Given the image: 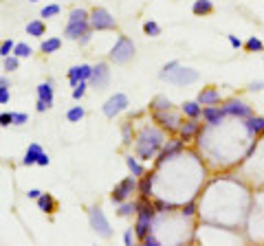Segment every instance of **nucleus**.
<instances>
[{
    "label": "nucleus",
    "mask_w": 264,
    "mask_h": 246,
    "mask_svg": "<svg viewBox=\"0 0 264 246\" xmlns=\"http://www.w3.org/2000/svg\"><path fill=\"white\" fill-rule=\"evenodd\" d=\"M165 143V130L154 125H145L134 138V154L139 161H152Z\"/></svg>",
    "instance_id": "1"
},
{
    "label": "nucleus",
    "mask_w": 264,
    "mask_h": 246,
    "mask_svg": "<svg viewBox=\"0 0 264 246\" xmlns=\"http://www.w3.org/2000/svg\"><path fill=\"white\" fill-rule=\"evenodd\" d=\"M132 58H134V42H132L130 38H126V35H119L115 46L110 49L108 60L113 62V64H128Z\"/></svg>",
    "instance_id": "2"
},
{
    "label": "nucleus",
    "mask_w": 264,
    "mask_h": 246,
    "mask_svg": "<svg viewBox=\"0 0 264 246\" xmlns=\"http://www.w3.org/2000/svg\"><path fill=\"white\" fill-rule=\"evenodd\" d=\"M88 222H90V229H93L99 238H104V240L113 238V227H110V222H108V218H106L104 209L97 207V204L88 209Z\"/></svg>",
    "instance_id": "3"
},
{
    "label": "nucleus",
    "mask_w": 264,
    "mask_h": 246,
    "mask_svg": "<svg viewBox=\"0 0 264 246\" xmlns=\"http://www.w3.org/2000/svg\"><path fill=\"white\" fill-rule=\"evenodd\" d=\"M163 79L167 84H174V86H192L196 84L198 79H200V75H198L196 68H190V66H176L174 70H170Z\"/></svg>",
    "instance_id": "4"
},
{
    "label": "nucleus",
    "mask_w": 264,
    "mask_h": 246,
    "mask_svg": "<svg viewBox=\"0 0 264 246\" xmlns=\"http://www.w3.org/2000/svg\"><path fill=\"white\" fill-rule=\"evenodd\" d=\"M152 119H154L156 125H159L161 130H165L167 134H174V132H179L181 117L174 112V108H172V110H154V112H152Z\"/></svg>",
    "instance_id": "5"
},
{
    "label": "nucleus",
    "mask_w": 264,
    "mask_h": 246,
    "mask_svg": "<svg viewBox=\"0 0 264 246\" xmlns=\"http://www.w3.org/2000/svg\"><path fill=\"white\" fill-rule=\"evenodd\" d=\"M90 29L93 31H113L117 29V20L110 15L108 9L104 7H95L93 11H90Z\"/></svg>",
    "instance_id": "6"
},
{
    "label": "nucleus",
    "mask_w": 264,
    "mask_h": 246,
    "mask_svg": "<svg viewBox=\"0 0 264 246\" xmlns=\"http://www.w3.org/2000/svg\"><path fill=\"white\" fill-rule=\"evenodd\" d=\"M136 184H139V178L136 176H126L124 181H121L117 187L113 189V193H110V200H113L115 204H121V202H126L130 196H132V191H136Z\"/></svg>",
    "instance_id": "7"
},
{
    "label": "nucleus",
    "mask_w": 264,
    "mask_h": 246,
    "mask_svg": "<svg viewBox=\"0 0 264 246\" xmlns=\"http://www.w3.org/2000/svg\"><path fill=\"white\" fill-rule=\"evenodd\" d=\"M183 147H185V141H183V138L163 143V147H161L159 154L154 156V165L161 167L165 161H172V158H176V156H183Z\"/></svg>",
    "instance_id": "8"
},
{
    "label": "nucleus",
    "mask_w": 264,
    "mask_h": 246,
    "mask_svg": "<svg viewBox=\"0 0 264 246\" xmlns=\"http://www.w3.org/2000/svg\"><path fill=\"white\" fill-rule=\"evenodd\" d=\"M128 106H130L128 95H126V92H115V95L108 97V101L101 106V110H104V115L108 117V119H115V117L119 115V112H124Z\"/></svg>",
    "instance_id": "9"
},
{
    "label": "nucleus",
    "mask_w": 264,
    "mask_h": 246,
    "mask_svg": "<svg viewBox=\"0 0 264 246\" xmlns=\"http://www.w3.org/2000/svg\"><path fill=\"white\" fill-rule=\"evenodd\" d=\"M88 84L93 86V88H97V90L108 88V84H110V66H108V62H97V64L93 66V73H90Z\"/></svg>",
    "instance_id": "10"
},
{
    "label": "nucleus",
    "mask_w": 264,
    "mask_h": 246,
    "mask_svg": "<svg viewBox=\"0 0 264 246\" xmlns=\"http://www.w3.org/2000/svg\"><path fill=\"white\" fill-rule=\"evenodd\" d=\"M222 110L227 117H236V119H249L253 115L251 106L245 104L242 99H229L227 104H222Z\"/></svg>",
    "instance_id": "11"
},
{
    "label": "nucleus",
    "mask_w": 264,
    "mask_h": 246,
    "mask_svg": "<svg viewBox=\"0 0 264 246\" xmlns=\"http://www.w3.org/2000/svg\"><path fill=\"white\" fill-rule=\"evenodd\" d=\"M225 110L222 108H218V106H202V121L207 123L209 127H216V125H220L222 121H225Z\"/></svg>",
    "instance_id": "12"
},
{
    "label": "nucleus",
    "mask_w": 264,
    "mask_h": 246,
    "mask_svg": "<svg viewBox=\"0 0 264 246\" xmlns=\"http://www.w3.org/2000/svg\"><path fill=\"white\" fill-rule=\"evenodd\" d=\"M90 73H93V66H88V64H79V66L68 68V84H70V88H75L79 81H88Z\"/></svg>",
    "instance_id": "13"
},
{
    "label": "nucleus",
    "mask_w": 264,
    "mask_h": 246,
    "mask_svg": "<svg viewBox=\"0 0 264 246\" xmlns=\"http://www.w3.org/2000/svg\"><path fill=\"white\" fill-rule=\"evenodd\" d=\"M86 31H90V20H77V22H68L64 29V38L66 40H75L77 42L79 38L86 33Z\"/></svg>",
    "instance_id": "14"
},
{
    "label": "nucleus",
    "mask_w": 264,
    "mask_h": 246,
    "mask_svg": "<svg viewBox=\"0 0 264 246\" xmlns=\"http://www.w3.org/2000/svg\"><path fill=\"white\" fill-rule=\"evenodd\" d=\"M152 224H154V218H148L143 213H136V222H134V233H136V240L143 242L148 238V233H152Z\"/></svg>",
    "instance_id": "15"
},
{
    "label": "nucleus",
    "mask_w": 264,
    "mask_h": 246,
    "mask_svg": "<svg viewBox=\"0 0 264 246\" xmlns=\"http://www.w3.org/2000/svg\"><path fill=\"white\" fill-rule=\"evenodd\" d=\"M198 104L202 106H218L220 104V92H218V88H214V86H207V88H202L200 92H198Z\"/></svg>",
    "instance_id": "16"
},
{
    "label": "nucleus",
    "mask_w": 264,
    "mask_h": 246,
    "mask_svg": "<svg viewBox=\"0 0 264 246\" xmlns=\"http://www.w3.org/2000/svg\"><path fill=\"white\" fill-rule=\"evenodd\" d=\"M154 181H156V174L154 172H145L143 176L139 178V184H136V191L141 193L143 198H150L152 196V184H154Z\"/></svg>",
    "instance_id": "17"
},
{
    "label": "nucleus",
    "mask_w": 264,
    "mask_h": 246,
    "mask_svg": "<svg viewBox=\"0 0 264 246\" xmlns=\"http://www.w3.org/2000/svg\"><path fill=\"white\" fill-rule=\"evenodd\" d=\"M198 123H196V119H190V121H181V125H179V134H181V138L183 141H192L196 134H198Z\"/></svg>",
    "instance_id": "18"
},
{
    "label": "nucleus",
    "mask_w": 264,
    "mask_h": 246,
    "mask_svg": "<svg viewBox=\"0 0 264 246\" xmlns=\"http://www.w3.org/2000/svg\"><path fill=\"white\" fill-rule=\"evenodd\" d=\"M42 152H44V150H42V145H40V143H31V145L27 147V152H24V156H22V165H24V167L35 165V163H38V156H40Z\"/></svg>",
    "instance_id": "19"
},
{
    "label": "nucleus",
    "mask_w": 264,
    "mask_h": 246,
    "mask_svg": "<svg viewBox=\"0 0 264 246\" xmlns=\"http://www.w3.org/2000/svg\"><path fill=\"white\" fill-rule=\"evenodd\" d=\"M181 112L187 117V119H200L202 117V104H198L196 101H185V104L181 106Z\"/></svg>",
    "instance_id": "20"
},
{
    "label": "nucleus",
    "mask_w": 264,
    "mask_h": 246,
    "mask_svg": "<svg viewBox=\"0 0 264 246\" xmlns=\"http://www.w3.org/2000/svg\"><path fill=\"white\" fill-rule=\"evenodd\" d=\"M38 207H40V211H44V213H55L58 211V200H55L51 193H44L42 191V196L38 198Z\"/></svg>",
    "instance_id": "21"
},
{
    "label": "nucleus",
    "mask_w": 264,
    "mask_h": 246,
    "mask_svg": "<svg viewBox=\"0 0 264 246\" xmlns=\"http://www.w3.org/2000/svg\"><path fill=\"white\" fill-rule=\"evenodd\" d=\"M141 163H143V161H139V158H136V154H134V156H132V154H130V156H126V165H128L132 176H136V178H141L145 174V169H143Z\"/></svg>",
    "instance_id": "22"
},
{
    "label": "nucleus",
    "mask_w": 264,
    "mask_h": 246,
    "mask_svg": "<svg viewBox=\"0 0 264 246\" xmlns=\"http://www.w3.org/2000/svg\"><path fill=\"white\" fill-rule=\"evenodd\" d=\"M211 11H214V2L211 0H196L192 4V13L194 15H209Z\"/></svg>",
    "instance_id": "23"
},
{
    "label": "nucleus",
    "mask_w": 264,
    "mask_h": 246,
    "mask_svg": "<svg viewBox=\"0 0 264 246\" xmlns=\"http://www.w3.org/2000/svg\"><path fill=\"white\" fill-rule=\"evenodd\" d=\"M27 33L31 35V38H42V35L47 33L44 20H31V22H27Z\"/></svg>",
    "instance_id": "24"
},
{
    "label": "nucleus",
    "mask_w": 264,
    "mask_h": 246,
    "mask_svg": "<svg viewBox=\"0 0 264 246\" xmlns=\"http://www.w3.org/2000/svg\"><path fill=\"white\" fill-rule=\"evenodd\" d=\"M247 130H249V134H264V117H249V121H247Z\"/></svg>",
    "instance_id": "25"
},
{
    "label": "nucleus",
    "mask_w": 264,
    "mask_h": 246,
    "mask_svg": "<svg viewBox=\"0 0 264 246\" xmlns=\"http://www.w3.org/2000/svg\"><path fill=\"white\" fill-rule=\"evenodd\" d=\"M60 46H62V40L60 38H47L40 44V51H42L44 55H53L55 51H60Z\"/></svg>",
    "instance_id": "26"
},
{
    "label": "nucleus",
    "mask_w": 264,
    "mask_h": 246,
    "mask_svg": "<svg viewBox=\"0 0 264 246\" xmlns=\"http://www.w3.org/2000/svg\"><path fill=\"white\" fill-rule=\"evenodd\" d=\"M38 99L53 106V84H51V81H42V84L38 86Z\"/></svg>",
    "instance_id": "27"
},
{
    "label": "nucleus",
    "mask_w": 264,
    "mask_h": 246,
    "mask_svg": "<svg viewBox=\"0 0 264 246\" xmlns=\"http://www.w3.org/2000/svg\"><path fill=\"white\" fill-rule=\"evenodd\" d=\"M152 108V112L154 110H172V101H170V97H165V95H159V97H154V101L150 104Z\"/></svg>",
    "instance_id": "28"
},
{
    "label": "nucleus",
    "mask_w": 264,
    "mask_h": 246,
    "mask_svg": "<svg viewBox=\"0 0 264 246\" xmlns=\"http://www.w3.org/2000/svg\"><path fill=\"white\" fill-rule=\"evenodd\" d=\"M245 51L247 53H262L264 51V42L260 38H256V35H251V38L245 42Z\"/></svg>",
    "instance_id": "29"
},
{
    "label": "nucleus",
    "mask_w": 264,
    "mask_h": 246,
    "mask_svg": "<svg viewBox=\"0 0 264 246\" xmlns=\"http://www.w3.org/2000/svg\"><path fill=\"white\" fill-rule=\"evenodd\" d=\"M84 115H86V110L77 104V106H73L68 112H66V121H68V123H79L84 119Z\"/></svg>",
    "instance_id": "30"
},
{
    "label": "nucleus",
    "mask_w": 264,
    "mask_h": 246,
    "mask_svg": "<svg viewBox=\"0 0 264 246\" xmlns=\"http://www.w3.org/2000/svg\"><path fill=\"white\" fill-rule=\"evenodd\" d=\"M121 136H124V145H132L134 141V127H132V119H128L121 125Z\"/></svg>",
    "instance_id": "31"
},
{
    "label": "nucleus",
    "mask_w": 264,
    "mask_h": 246,
    "mask_svg": "<svg viewBox=\"0 0 264 246\" xmlns=\"http://www.w3.org/2000/svg\"><path fill=\"white\" fill-rule=\"evenodd\" d=\"M132 213H136V202H121L119 209H117L119 218H130Z\"/></svg>",
    "instance_id": "32"
},
{
    "label": "nucleus",
    "mask_w": 264,
    "mask_h": 246,
    "mask_svg": "<svg viewBox=\"0 0 264 246\" xmlns=\"http://www.w3.org/2000/svg\"><path fill=\"white\" fill-rule=\"evenodd\" d=\"M31 53H33V49L29 44H24V42H16V49H13V55L16 58H31Z\"/></svg>",
    "instance_id": "33"
},
{
    "label": "nucleus",
    "mask_w": 264,
    "mask_h": 246,
    "mask_svg": "<svg viewBox=\"0 0 264 246\" xmlns=\"http://www.w3.org/2000/svg\"><path fill=\"white\" fill-rule=\"evenodd\" d=\"M88 18H90V11H86L82 7H75L68 13V22H77V20H88Z\"/></svg>",
    "instance_id": "34"
},
{
    "label": "nucleus",
    "mask_w": 264,
    "mask_h": 246,
    "mask_svg": "<svg viewBox=\"0 0 264 246\" xmlns=\"http://www.w3.org/2000/svg\"><path fill=\"white\" fill-rule=\"evenodd\" d=\"M143 33L150 35V38H159V35H161V27L154 22V20H148V22L143 24Z\"/></svg>",
    "instance_id": "35"
},
{
    "label": "nucleus",
    "mask_w": 264,
    "mask_h": 246,
    "mask_svg": "<svg viewBox=\"0 0 264 246\" xmlns=\"http://www.w3.org/2000/svg\"><path fill=\"white\" fill-rule=\"evenodd\" d=\"M60 11H62V7H60V4H47V7L40 11V15H42V20H49V18L60 15Z\"/></svg>",
    "instance_id": "36"
},
{
    "label": "nucleus",
    "mask_w": 264,
    "mask_h": 246,
    "mask_svg": "<svg viewBox=\"0 0 264 246\" xmlns=\"http://www.w3.org/2000/svg\"><path fill=\"white\" fill-rule=\"evenodd\" d=\"M154 209H156V213H170L176 209V204L167 202V200H154Z\"/></svg>",
    "instance_id": "37"
},
{
    "label": "nucleus",
    "mask_w": 264,
    "mask_h": 246,
    "mask_svg": "<svg viewBox=\"0 0 264 246\" xmlns=\"http://www.w3.org/2000/svg\"><path fill=\"white\" fill-rule=\"evenodd\" d=\"M18 66H20V58H16L13 53L4 58V70H7V73H13V70H18Z\"/></svg>",
    "instance_id": "38"
},
{
    "label": "nucleus",
    "mask_w": 264,
    "mask_h": 246,
    "mask_svg": "<svg viewBox=\"0 0 264 246\" xmlns=\"http://www.w3.org/2000/svg\"><path fill=\"white\" fill-rule=\"evenodd\" d=\"M13 49H16V42H13V40H4V42L0 44V58H7V55H11Z\"/></svg>",
    "instance_id": "39"
},
{
    "label": "nucleus",
    "mask_w": 264,
    "mask_h": 246,
    "mask_svg": "<svg viewBox=\"0 0 264 246\" xmlns=\"http://www.w3.org/2000/svg\"><path fill=\"white\" fill-rule=\"evenodd\" d=\"M194 213H196V202H194V200H190V202H185L181 207V215H183V218H192Z\"/></svg>",
    "instance_id": "40"
},
{
    "label": "nucleus",
    "mask_w": 264,
    "mask_h": 246,
    "mask_svg": "<svg viewBox=\"0 0 264 246\" xmlns=\"http://www.w3.org/2000/svg\"><path fill=\"white\" fill-rule=\"evenodd\" d=\"M86 88H88V81H79V84L73 88V99H75V101L82 99V97L86 95Z\"/></svg>",
    "instance_id": "41"
},
{
    "label": "nucleus",
    "mask_w": 264,
    "mask_h": 246,
    "mask_svg": "<svg viewBox=\"0 0 264 246\" xmlns=\"http://www.w3.org/2000/svg\"><path fill=\"white\" fill-rule=\"evenodd\" d=\"M134 240H136L134 229H126V231H124V244H126V246H132V244H134Z\"/></svg>",
    "instance_id": "42"
},
{
    "label": "nucleus",
    "mask_w": 264,
    "mask_h": 246,
    "mask_svg": "<svg viewBox=\"0 0 264 246\" xmlns=\"http://www.w3.org/2000/svg\"><path fill=\"white\" fill-rule=\"evenodd\" d=\"M7 125H13V112H2L0 115V127H7Z\"/></svg>",
    "instance_id": "43"
},
{
    "label": "nucleus",
    "mask_w": 264,
    "mask_h": 246,
    "mask_svg": "<svg viewBox=\"0 0 264 246\" xmlns=\"http://www.w3.org/2000/svg\"><path fill=\"white\" fill-rule=\"evenodd\" d=\"M29 121V115H24V112H13V125H27Z\"/></svg>",
    "instance_id": "44"
},
{
    "label": "nucleus",
    "mask_w": 264,
    "mask_h": 246,
    "mask_svg": "<svg viewBox=\"0 0 264 246\" xmlns=\"http://www.w3.org/2000/svg\"><path fill=\"white\" fill-rule=\"evenodd\" d=\"M227 40H229V44L233 46V49H245V42H242V40L240 38H236V35H233V33H229V35H227Z\"/></svg>",
    "instance_id": "45"
},
{
    "label": "nucleus",
    "mask_w": 264,
    "mask_h": 246,
    "mask_svg": "<svg viewBox=\"0 0 264 246\" xmlns=\"http://www.w3.org/2000/svg\"><path fill=\"white\" fill-rule=\"evenodd\" d=\"M176 66H179V62H176V60H172V62H167V64L163 66V70H161V73H159V77H161V79H163V77H165L167 73H170V70H174V68H176Z\"/></svg>",
    "instance_id": "46"
},
{
    "label": "nucleus",
    "mask_w": 264,
    "mask_h": 246,
    "mask_svg": "<svg viewBox=\"0 0 264 246\" xmlns=\"http://www.w3.org/2000/svg\"><path fill=\"white\" fill-rule=\"evenodd\" d=\"M9 99H11V92H9V86H4V88H0V106L9 104Z\"/></svg>",
    "instance_id": "47"
},
{
    "label": "nucleus",
    "mask_w": 264,
    "mask_h": 246,
    "mask_svg": "<svg viewBox=\"0 0 264 246\" xmlns=\"http://www.w3.org/2000/svg\"><path fill=\"white\" fill-rule=\"evenodd\" d=\"M143 244H145V246H161L159 238H156V235H154V231H152V233H148V238L143 240Z\"/></svg>",
    "instance_id": "48"
},
{
    "label": "nucleus",
    "mask_w": 264,
    "mask_h": 246,
    "mask_svg": "<svg viewBox=\"0 0 264 246\" xmlns=\"http://www.w3.org/2000/svg\"><path fill=\"white\" fill-rule=\"evenodd\" d=\"M49 163H51V158L47 156V152H42V154H40V156H38V163H35V165H40V167H47Z\"/></svg>",
    "instance_id": "49"
},
{
    "label": "nucleus",
    "mask_w": 264,
    "mask_h": 246,
    "mask_svg": "<svg viewBox=\"0 0 264 246\" xmlns=\"http://www.w3.org/2000/svg\"><path fill=\"white\" fill-rule=\"evenodd\" d=\"M93 33H95V31H93V29H90V31H86V33H84V35H82V38H79V40H77V42H79V44H82V46H84V44H88V42H90V38H93Z\"/></svg>",
    "instance_id": "50"
},
{
    "label": "nucleus",
    "mask_w": 264,
    "mask_h": 246,
    "mask_svg": "<svg viewBox=\"0 0 264 246\" xmlns=\"http://www.w3.org/2000/svg\"><path fill=\"white\" fill-rule=\"evenodd\" d=\"M249 90H251V92H260V90H264V81H253V84H249Z\"/></svg>",
    "instance_id": "51"
},
{
    "label": "nucleus",
    "mask_w": 264,
    "mask_h": 246,
    "mask_svg": "<svg viewBox=\"0 0 264 246\" xmlns=\"http://www.w3.org/2000/svg\"><path fill=\"white\" fill-rule=\"evenodd\" d=\"M51 104H47V101H42V99H38V104H35V110L38 112H44V110H49Z\"/></svg>",
    "instance_id": "52"
},
{
    "label": "nucleus",
    "mask_w": 264,
    "mask_h": 246,
    "mask_svg": "<svg viewBox=\"0 0 264 246\" xmlns=\"http://www.w3.org/2000/svg\"><path fill=\"white\" fill-rule=\"evenodd\" d=\"M27 196L31 198V200H38L40 196H42V189H29V191H27Z\"/></svg>",
    "instance_id": "53"
},
{
    "label": "nucleus",
    "mask_w": 264,
    "mask_h": 246,
    "mask_svg": "<svg viewBox=\"0 0 264 246\" xmlns=\"http://www.w3.org/2000/svg\"><path fill=\"white\" fill-rule=\"evenodd\" d=\"M4 86H11V84H9V79H7V77H2V75H0V88H4Z\"/></svg>",
    "instance_id": "54"
},
{
    "label": "nucleus",
    "mask_w": 264,
    "mask_h": 246,
    "mask_svg": "<svg viewBox=\"0 0 264 246\" xmlns=\"http://www.w3.org/2000/svg\"><path fill=\"white\" fill-rule=\"evenodd\" d=\"M29 2H40V0H29Z\"/></svg>",
    "instance_id": "55"
}]
</instances>
